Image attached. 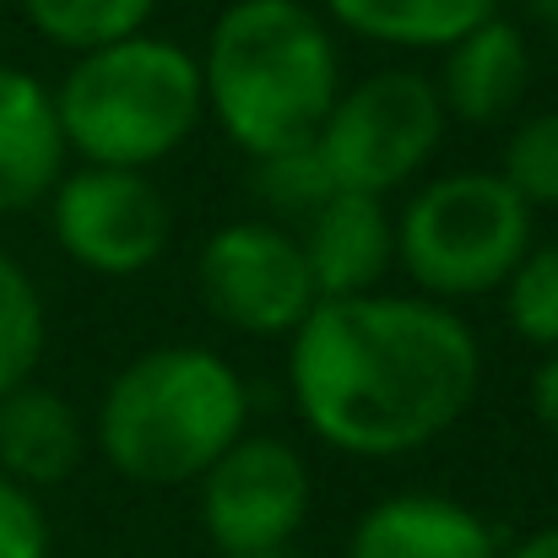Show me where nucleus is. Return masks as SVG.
Here are the masks:
<instances>
[{"mask_svg": "<svg viewBox=\"0 0 558 558\" xmlns=\"http://www.w3.org/2000/svg\"><path fill=\"white\" fill-rule=\"evenodd\" d=\"M483 385V342L423 293L320 299L288 337L299 423L337 456L401 461L445 439Z\"/></svg>", "mask_w": 558, "mask_h": 558, "instance_id": "obj_1", "label": "nucleus"}, {"mask_svg": "<svg viewBox=\"0 0 558 558\" xmlns=\"http://www.w3.org/2000/svg\"><path fill=\"white\" fill-rule=\"evenodd\" d=\"M195 60L206 120L250 163L310 147L342 93L337 33L304 0H228Z\"/></svg>", "mask_w": 558, "mask_h": 558, "instance_id": "obj_2", "label": "nucleus"}, {"mask_svg": "<svg viewBox=\"0 0 558 558\" xmlns=\"http://www.w3.org/2000/svg\"><path fill=\"white\" fill-rule=\"evenodd\" d=\"M239 434H250L244 374L211 348L169 342L136 353L104 385L87 439L125 483L185 488Z\"/></svg>", "mask_w": 558, "mask_h": 558, "instance_id": "obj_3", "label": "nucleus"}, {"mask_svg": "<svg viewBox=\"0 0 558 558\" xmlns=\"http://www.w3.org/2000/svg\"><path fill=\"white\" fill-rule=\"evenodd\" d=\"M49 93L65 153L104 169L153 174L206 120L201 60L163 33H131L120 44L71 54L60 87Z\"/></svg>", "mask_w": 558, "mask_h": 558, "instance_id": "obj_4", "label": "nucleus"}, {"mask_svg": "<svg viewBox=\"0 0 558 558\" xmlns=\"http://www.w3.org/2000/svg\"><path fill=\"white\" fill-rule=\"evenodd\" d=\"M532 206L499 180V169H456L407 195L396 211V266L434 304H466L505 293L532 233Z\"/></svg>", "mask_w": 558, "mask_h": 558, "instance_id": "obj_5", "label": "nucleus"}, {"mask_svg": "<svg viewBox=\"0 0 558 558\" xmlns=\"http://www.w3.org/2000/svg\"><path fill=\"white\" fill-rule=\"evenodd\" d=\"M445 131L450 120L434 93V76L412 65H385L337 93L310 147L337 190L385 201L390 190H407L434 163Z\"/></svg>", "mask_w": 558, "mask_h": 558, "instance_id": "obj_6", "label": "nucleus"}, {"mask_svg": "<svg viewBox=\"0 0 558 558\" xmlns=\"http://www.w3.org/2000/svg\"><path fill=\"white\" fill-rule=\"evenodd\" d=\"M195 288L217 326L255 342H288L320 304L299 233L271 217L222 222L201 244Z\"/></svg>", "mask_w": 558, "mask_h": 558, "instance_id": "obj_7", "label": "nucleus"}, {"mask_svg": "<svg viewBox=\"0 0 558 558\" xmlns=\"http://www.w3.org/2000/svg\"><path fill=\"white\" fill-rule=\"evenodd\" d=\"M201 526L222 558L293 554L310 521V461L282 434H239L201 477Z\"/></svg>", "mask_w": 558, "mask_h": 558, "instance_id": "obj_8", "label": "nucleus"}, {"mask_svg": "<svg viewBox=\"0 0 558 558\" xmlns=\"http://www.w3.org/2000/svg\"><path fill=\"white\" fill-rule=\"evenodd\" d=\"M49 233L71 266L131 282L158 266L174 239V206L142 169L76 163L49 190Z\"/></svg>", "mask_w": 558, "mask_h": 558, "instance_id": "obj_9", "label": "nucleus"}, {"mask_svg": "<svg viewBox=\"0 0 558 558\" xmlns=\"http://www.w3.org/2000/svg\"><path fill=\"white\" fill-rule=\"evenodd\" d=\"M304 260L320 299H359L379 293V282L396 271V217L379 195L337 190L304 217Z\"/></svg>", "mask_w": 558, "mask_h": 558, "instance_id": "obj_10", "label": "nucleus"}, {"mask_svg": "<svg viewBox=\"0 0 558 558\" xmlns=\"http://www.w3.org/2000/svg\"><path fill=\"white\" fill-rule=\"evenodd\" d=\"M434 93L445 104V120L461 125H499L510 120L532 93V44L510 16L477 22L466 38H456L439 60Z\"/></svg>", "mask_w": 558, "mask_h": 558, "instance_id": "obj_11", "label": "nucleus"}, {"mask_svg": "<svg viewBox=\"0 0 558 558\" xmlns=\"http://www.w3.org/2000/svg\"><path fill=\"white\" fill-rule=\"evenodd\" d=\"M494 526L445 494H390L348 537V558H499Z\"/></svg>", "mask_w": 558, "mask_h": 558, "instance_id": "obj_12", "label": "nucleus"}, {"mask_svg": "<svg viewBox=\"0 0 558 558\" xmlns=\"http://www.w3.org/2000/svg\"><path fill=\"white\" fill-rule=\"evenodd\" d=\"M71 169L60 120H54V93L22 65H0V217H16Z\"/></svg>", "mask_w": 558, "mask_h": 558, "instance_id": "obj_13", "label": "nucleus"}, {"mask_svg": "<svg viewBox=\"0 0 558 558\" xmlns=\"http://www.w3.org/2000/svg\"><path fill=\"white\" fill-rule=\"evenodd\" d=\"M87 445H93L87 423L60 390L27 379L0 396V472L11 483H22L33 494L60 488L82 466Z\"/></svg>", "mask_w": 558, "mask_h": 558, "instance_id": "obj_14", "label": "nucleus"}, {"mask_svg": "<svg viewBox=\"0 0 558 558\" xmlns=\"http://www.w3.org/2000/svg\"><path fill=\"white\" fill-rule=\"evenodd\" d=\"M331 27L379 49H450L477 22L499 16V0H320Z\"/></svg>", "mask_w": 558, "mask_h": 558, "instance_id": "obj_15", "label": "nucleus"}, {"mask_svg": "<svg viewBox=\"0 0 558 558\" xmlns=\"http://www.w3.org/2000/svg\"><path fill=\"white\" fill-rule=\"evenodd\" d=\"M158 0H22V16L38 38L87 54L104 44H120L131 33H147Z\"/></svg>", "mask_w": 558, "mask_h": 558, "instance_id": "obj_16", "label": "nucleus"}, {"mask_svg": "<svg viewBox=\"0 0 558 558\" xmlns=\"http://www.w3.org/2000/svg\"><path fill=\"white\" fill-rule=\"evenodd\" d=\"M44 342H49L44 293L27 277V266L0 250V396L16 390V385H27L38 374Z\"/></svg>", "mask_w": 558, "mask_h": 558, "instance_id": "obj_17", "label": "nucleus"}, {"mask_svg": "<svg viewBox=\"0 0 558 558\" xmlns=\"http://www.w3.org/2000/svg\"><path fill=\"white\" fill-rule=\"evenodd\" d=\"M505 315L521 342L558 353V233L532 244L515 277L505 282Z\"/></svg>", "mask_w": 558, "mask_h": 558, "instance_id": "obj_18", "label": "nucleus"}, {"mask_svg": "<svg viewBox=\"0 0 558 558\" xmlns=\"http://www.w3.org/2000/svg\"><path fill=\"white\" fill-rule=\"evenodd\" d=\"M499 180L515 190L532 211L558 206V109H543V114H532V120H521L510 131Z\"/></svg>", "mask_w": 558, "mask_h": 558, "instance_id": "obj_19", "label": "nucleus"}, {"mask_svg": "<svg viewBox=\"0 0 558 558\" xmlns=\"http://www.w3.org/2000/svg\"><path fill=\"white\" fill-rule=\"evenodd\" d=\"M255 190H260V201L271 206V222H282V217H310L326 195H337L331 174H326L320 158H315V147H293V153H282V158L255 163Z\"/></svg>", "mask_w": 558, "mask_h": 558, "instance_id": "obj_20", "label": "nucleus"}, {"mask_svg": "<svg viewBox=\"0 0 558 558\" xmlns=\"http://www.w3.org/2000/svg\"><path fill=\"white\" fill-rule=\"evenodd\" d=\"M0 558H49V515L33 488L0 472Z\"/></svg>", "mask_w": 558, "mask_h": 558, "instance_id": "obj_21", "label": "nucleus"}, {"mask_svg": "<svg viewBox=\"0 0 558 558\" xmlns=\"http://www.w3.org/2000/svg\"><path fill=\"white\" fill-rule=\"evenodd\" d=\"M532 417L543 423V434L558 445V353H548L532 369Z\"/></svg>", "mask_w": 558, "mask_h": 558, "instance_id": "obj_22", "label": "nucleus"}, {"mask_svg": "<svg viewBox=\"0 0 558 558\" xmlns=\"http://www.w3.org/2000/svg\"><path fill=\"white\" fill-rule=\"evenodd\" d=\"M499 558H558V526H543V532L521 537L515 548H505Z\"/></svg>", "mask_w": 558, "mask_h": 558, "instance_id": "obj_23", "label": "nucleus"}, {"mask_svg": "<svg viewBox=\"0 0 558 558\" xmlns=\"http://www.w3.org/2000/svg\"><path fill=\"white\" fill-rule=\"evenodd\" d=\"M526 5H532L543 22H554V27H558V0H526Z\"/></svg>", "mask_w": 558, "mask_h": 558, "instance_id": "obj_24", "label": "nucleus"}, {"mask_svg": "<svg viewBox=\"0 0 558 558\" xmlns=\"http://www.w3.org/2000/svg\"><path fill=\"white\" fill-rule=\"evenodd\" d=\"M266 558H299V554H266Z\"/></svg>", "mask_w": 558, "mask_h": 558, "instance_id": "obj_25", "label": "nucleus"}]
</instances>
